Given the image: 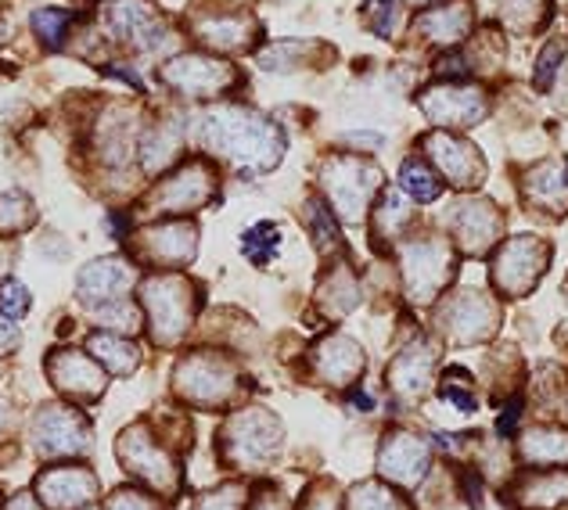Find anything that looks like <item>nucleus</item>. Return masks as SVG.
<instances>
[{
	"label": "nucleus",
	"instance_id": "obj_46",
	"mask_svg": "<svg viewBox=\"0 0 568 510\" xmlns=\"http://www.w3.org/2000/svg\"><path fill=\"white\" fill-rule=\"evenodd\" d=\"M565 54V48L561 43H550V48L540 54V69H536V83L540 86H547L550 83V76H555V69H558V58Z\"/></svg>",
	"mask_w": 568,
	"mask_h": 510
},
{
	"label": "nucleus",
	"instance_id": "obj_35",
	"mask_svg": "<svg viewBox=\"0 0 568 510\" xmlns=\"http://www.w3.org/2000/svg\"><path fill=\"white\" fill-rule=\"evenodd\" d=\"M277 248H281V231H277V223H256V227L245 231V237H242V252H245L256 266H266V263H271Z\"/></svg>",
	"mask_w": 568,
	"mask_h": 510
},
{
	"label": "nucleus",
	"instance_id": "obj_49",
	"mask_svg": "<svg viewBox=\"0 0 568 510\" xmlns=\"http://www.w3.org/2000/svg\"><path fill=\"white\" fill-rule=\"evenodd\" d=\"M306 510H338V497H332V492H313L306 500Z\"/></svg>",
	"mask_w": 568,
	"mask_h": 510
},
{
	"label": "nucleus",
	"instance_id": "obj_8",
	"mask_svg": "<svg viewBox=\"0 0 568 510\" xmlns=\"http://www.w3.org/2000/svg\"><path fill=\"white\" fill-rule=\"evenodd\" d=\"M29 439L40 457H80L91 449V425L77 407H43L33 425H29Z\"/></svg>",
	"mask_w": 568,
	"mask_h": 510
},
{
	"label": "nucleus",
	"instance_id": "obj_47",
	"mask_svg": "<svg viewBox=\"0 0 568 510\" xmlns=\"http://www.w3.org/2000/svg\"><path fill=\"white\" fill-rule=\"evenodd\" d=\"M443 399L450 402V407H457L460 414H471V410H475V396L468 392V388H457V385H450V381L443 385Z\"/></svg>",
	"mask_w": 568,
	"mask_h": 510
},
{
	"label": "nucleus",
	"instance_id": "obj_39",
	"mask_svg": "<svg viewBox=\"0 0 568 510\" xmlns=\"http://www.w3.org/2000/svg\"><path fill=\"white\" fill-rule=\"evenodd\" d=\"M306 220H310V231L317 234V245L327 252V248H338V227H335V220L332 213L321 205V202H306Z\"/></svg>",
	"mask_w": 568,
	"mask_h": 510
},
{
	"label": "nucleus",
	"instance_id": "obj_44",
	"mask_svg": "<svg viewBox=\"0 0 568 510\" xmlns=\"http://www.w3.org/2000/svg\"><path fill=\"white\" fill-rule=\"evenodd\" d=\"M396 19H399V11H396L393 0H371V8H367V22H371V29H375L378 37H393Z\"/></svg>",
	"mask_w": 568,
	"mask_h": 510
},
{
	"label": "nucleus",
	"instance_id": "obj_33",
	"mask_svg": "<svg viewBox=\"0 0 568 510\" xmlns=\"http://www.w3.org/2000/svg\"><path fill=\"white\" fill-rule=\"evenodd\" d=\"M399 187L407 191L414 202H436V198H439V191H443V184L436 180V173H432L422 159H407V162H403V170H399Z\"/></svg>",
	"mask_w": 568,
	"mask_h": 510
},
{
	"label": "nucleus",
	"instance_id": "obj_14",
	"mask_svg": "<svg viewBox=\"0 0 568 510\" xmlns=\"http://www.w3.org/2000/svg\"><path fill=\"white\" fill-rule=\"evenodd\" d=\"M199 252V231L191 223H155L144 234H138V255L144 263H155L162 269L187 266Z\"/></svg>",
	"mask_w": 568,
	"mask_h": 510
},
{
	"label": "nucleus",
	"instance_id": "obj_42",
	"mask_svg": "<svg viewBox=\"0 0 568 510\" xmlns=\"http://www.w3.org/2000/svg\"><path fill=\"white\" fill-rule=\"evenodd\" d=\"M298 54H306V43H274V48L260 51V65L271 72H284V69H295L292 62Z\"/></svg>",
	"mask_w": 568,
	"mask_h": 510
},
{
	"label": "nucleus",
	"instance_id": "obj_12",
	"mask_svg": "<svg viewBox=\"0 0 568 510\" xmlns=\"http://www.w3.org/2000/svg\"><path fill=\"white\" fill-rule=\"evenodd\" d=\"M37 500L48 510H83L98 500V478L80 463H58V468L40 471Z\"/></svg>",
	"mask_w": 568,
	"mask_h": 510
},
{
	"label": "nucleus",
	"instance_id": "obj_1",
	"mask_svg": "<svg viewBox=\"0 0 568 510\" xmlns=\"http://www.w3.org/2000/svg\"><path fill=\"white\" fill-rule=\"evenodd\" d=\"M199 137L209 152L231 159L242 170H274L284 152L281 130L242 104H220L199 119Z\"/></svg>",
	"mask_w": 568,
	"mask_h": 510
},
{
	"label": "nucleus",
	"instance_id": "obj_25",
	"mask_svg": "<svg viewBox=\"0 0 568 510\" xmlns=\"http://www.w3.org/2000/svg\"><path fill=\"white\" fill-rule=\"evenodd\" d=\"M518 453L529 468H565L568 463V431L565 428H532L521 435Z\"/></svg>",
	"mask_w": 568,
	"mask_h": 510
},
{
	"label": "nucleus",
	"instance_id": "obj_15",
	"mask_svg": "<svg viewBox=\"0 0 568 510\" xmlns=\"http://www.w3.org/2000/svg\"><path fill=\"white\" fill-rule=\"evenodd\" d=\"M432 449L425 439H417L410 431H388L378 449V471L396 486H417L428 475Z\"/></svg>",
	"mask_w": 568,
	"mask_h": 510
},
{
	"label": "nucleus",
	"instance_id": "obj_21",
	"mask_svg": "<svg viewBox=\"0 0 568 510\" xmlns=\"http://www.w3.org/2000/svg\"><path fill=\"white\" fill-rule=\"evenodd\" d=\"M422 109L436 126H471L486 115V98L475 86H436L422 98Z\"/></svg>",
	"mask_w": 568,
	"mask_h": 510
},
{
	"label": "nucleus",
	"instance_id": "obj_30",
	"mask_svg": "<svg viewBox=\"0 0 568 510\" xmlns=\"http://www.w3.org/2000/svg\"><path fill=\"white\" fill-rule=\"evenodd\" d=\"M518 500L526 503V507H558V503H568V471L555 468L550 475L526 478L521 489H518Z\"/></svg>",
	"mask_w": 568,
	"mask_h": 510
},
{
	"label": "nucleus",
	"instance_id": "obj_32",
	"mask_svg": "<svg viewBox=\"0 0 568 510\" xmlns=\"http://www.w3.org/2000/svg\"><path fill=\"white\" fill-rule=\"evenodd\" d=\"M346 510H410L407 500L382 482H361L346 497Z\"/></svg>",
	"mask_w": 568,
	"mask_h": 510
},
{
	"label": "nucleus",
	"instance_id": "obj_20",
	"mask_svg": "<svg viewBox=\"0 0 568 510\" xmlns=\"http://www.w3.org/2000/svg\"><path fill=\"white\" fill-rule=\"evenodd\" d=\"M425 147H428L432 162H436V166L443 170V176L450 180V184H457V187L483 184L486 162H483V155H478L471 144L450 137V133H428Z\"/></svg>",
	"mask_w": 568,
	"mask_h": 510
},
{
	"label": "nucleus",
	"instance_id": "obj_50",
	"mask_svg": "<svg viewBox=\"0 0 568 510\" xmlns=\"http://www.w3.org/2000/svg\"><path fill=\"white\" fill-rule=\"evenodd\" d=\"M252 510H288V500H284L281 492H263Z\"/></svg>",
	"mask_w": 568,
	"mask_h": 510
},
{
	"label": "nucleus",
	"instance_id": "obj_4",
	"mask_svg": "<svg viewBox=\"0 0 568 510\" xmlns=\"http://www.w3.org/2000/svg\"><path fill=\"white\" fill-rule=\"evenodd\" d=\"M281 439H284V431L277 417L263 407H248L227 421V428L220 435V449H223V460L234 463V468L263 471L266 463L277 457Z\"/></svg>",
	"mask_w": 568,
	"mask_h": 510
},
{
	"label": "nucleus",
	"instance_id": "obj_13",
	"mask_svg": "<svg viewBox=\"0 0 568 510\" xmlns=\"http://www.w3.org/2000/svg\"><path fill=\"white\" fill-rule=\"evenodd\" d=\"M497 320H500V309L483 292H460L443 309V332L460 345L486 341L497 332Z\"/></svg>",
	"mask_w": 568,
	"mask_h": 510
},
{
	"label": "nucleus",
	"instance_id": "obj_43",
	"mask_svg": "<svg viewBox=\"0 0 568 510\" xmlns=\"http://www.w3.org/2000/svg\"><path fill=\"white\" fill-rule=\"evenodd\" d=\"M104 510H162L155 497H148V492H138V489H115Z\"/></svg>",
	"mask_w": 568,
	"mask_h": 510
},
{
	"label": "nucleus",
	"instance_id": "obj_11",
	"mask_svg": "<svg viewBox=\"0 0 568 510\" xmlns=\"http://www.w3.org/2000/svg\"><path fill=\"white\" fill-rule=\"evenodd\" d=\"M162 76H166V83L173 90H181L184 98H216L227 86L237 83V72L227 62H220V58H209V54H181V58H173Z\"/></svg>",
	"mask_w": 568,
	"mask_h": 510
},
{
	"label": "nucleus",
	"instance_id": "obj_9",
	"mask_svg": "<svg viewBox=\"0 0 568 510\" xmlns=\"http://www.w3.org/2000/svg\"><path fill=\"white\" fill-rule=\"evenodd\" d=\"M550 263V248L540 242V237H515L507 242L497 255V266H493V280L497 288L511 298H521L536 288V280L544 277V269Z\"/></svg>",
	"mask_w": 568,
	"mask_h": 510
},
{
	"label": "nucleus",
	"instance_id": "obj_48",
	"mask_svg": "<svg viewBox=\"0 0 568 510\" xmlns=\"http://www.w3.org/2000/svg\"><path fill=\"white\" fill-rule=\"evenodd\" d=\"M19 341H22L19 327L11 324V317H4V313H0V356H8V353L19 349Z\"/></svg>",
	"mask_w": 568,
	"mask_h": 510
},
{
	"label": "nucleus",
	"instance_id": "obj_29",
	"mask_svg": "<svg viewBox=\"0 0 568 510\" xmlns=\"http://www.w3.org/2000/svg\"><path fill=\"white\" fill-rule=\"evenodd\" d=\"M529 198H532V205L561 213L568 205V170H561L558 162H547V166L532 170L529 173Z\"/></svg>",
	"mask_w": 568,
	"mask_h": 510
},
{
	"label": "nucleus",
	"instance_id": "obj_27",
	"mask_svg": "<svg viewBox=\"0 0 568 510\" xmlns=\"http://www.w3.org/2000/svg\"><path fill=\"white\" fill-rule=\"evenodd\" d=\"M87 353H91L98 364H104L112 374H133L141 367V349L126 338H119L112 332H94L91 338H87Z\"/></svg>",
	"mask_w": 568,
	"mask_h": 510
},
{
	"label": "nucleus",
	"instance_id": "obj_23",
	"mask_svg": "<svg viewBox=\"0 0 568 510\" xmlns=\"http://www.w3.org/2000/svg\"><path fill=\"white\" fill-rule=\"evenodd\" d=\"M313 370L327 385H353L364 374V349L346 335H327L313 349Z\"/></svg>",
	"mask_w": 568,
	"mask_h": 510
},
{
	"label": "nucleus",
	"instance_id": "obj_24",
	"mask_svg": "<svg viewBox=\"0 0 568 510\" xmlns=\"http://www.w3.org/2000/svg\"><path fill=\"white\" fill-rule=\"evenodd\" d=\"M199 37L209 43V48L216 51H242L248 48L252 40V19L248 14H234V11H216V14H205V19H199Z\"/></svg>",
	"mask_w": 568,
	"mask_h": 510
},
{
	"label": "nucleus",
	"instance_id": "obj_53",
	"mask_svg": "<svg viewBox=\"0 0 568 510\" xmlns=\"http://www.w3.org/2000/svg\"><path fill=\"white\" fill-rule=\"evenodd\" d=\"M4 421H8V410H4V407H0V428H4Z\"/></svg>",
	"mask_w": 568,
	"mask_h": 510
},
{
	"label": "nucleus",
	"instance_id": "obj_51",
	"mask_svg": "<svg viewBox=\"0 0 568 510\" xmlns=\"http://www.w3.org/2000/svg\"><path fill=\"white\" fill-rule=\"evenodd\" d=\"M4 510H40V507H37L33 497H29V492H19V497H14Z\"/></svg>",
	"mask_w": 568,
	"mask_h": 510
},
{
	"label": "nucleus",
	"instance_id": "obj_54",
	"mask_svg": "<svg viewBox=\"0 0 568 510\" xmlns=\"http://www.w3.org/2000/svg\"><path fill=\"white\" fill-rule=\"evenodd\" d=\"M414 4H428V0H414Z\"/></svg>",
	"mask_w": 568,
	"mask_h": 510
},
{
	"label": "nucleus",
	"instance_id": "obj_36",
	"mask_svg": "<svg viewBox=\"0 0 568 510\" xmlns=\"http://www.w3.org/2000/svg\"><path fill=\"white\" fill-rule=\"evenodd\" d=\"M33 220H37L33 202H29L26 194L11 191V194H4V198H0V234H19Z\"/></svg>",
	"mask_w": 568,
	"mask_h": 510
},
{
	"label": "nucleus",
	"instance_id": "obj_7",
	"mask_svg": "<svg viewBox=\"0 0 568 510\" xmlns=\"http://www.w3.org/2000/svg\"><path fill=\"white\" fill-rule=\"evenodd\" d=\"M454 277V252L439 237H425L403 248V288L410 303H432Z\"/></svg>",
	"mask_w": 568,
	"mask_h": 510
},
{
	"label": "nucleus",
	"instance_id": "obj_52",
	"mask_svg": "<svg viewBox=\"0 0 568 510\" xmlns=\"http://www.w3.org/2000/svg\"><path fill=\"white\" fill-rule=\"evenodd\" d=\"M515 421H518V402H511V407L504 410V417H500V425H497V428H500V431H511Z\"/></svg>",
	"mask_w": 568,
	"mask_h": 510
},
{
	"label": "nucleus",
	"instance_id": "obj_40",
	"mask_svg": "<svg viewBox=\"0 0 568 510\" xmlns=\"http://www.w3.org/2000/svg\"><path fill=\"white\" fill-rule=\"evenodd\" d=\"M245 486H220L213 492H202L194 510H245Z\"/></svg>",
	"mask_w": 568,
	"mask_h": 510
},
{
	"label": "nucleus",
	"instance_id": "obj_22",
	"mask_svg": "<svg viewBox=\"0 0 568 510\" xmlns=\"http://www.w3.org/2000/svg\"><path fill=\"white\" fill-rule=\"evenodd\" d=\"M432 367H436V353H432V345L425 338L414 341L393 359V367H388V388H393L403 402H417L428 392Z\"/></svg>",
	"mask_w": 568,
	"mask_h": 510
},
{
	"label": "nucleus",
	"instance_id": "obj_31",
	"mask_svg": "<svg viewBox=\"0 0 568 510\" xmlns=\"http://www.w3.org/2000/svg\"><path fill=\"white\" fill-rule=\"evenodd\" d=\"M361 303V288H356V277L349 269H335L327 274L321 284V306L332 313V317H346V313Z\"/></svg>",
	"mask_w": 568,
	"mask_h": 510
},
{
	"label": "nucleus",
	"instance_id": "obj_34",
	"mask_svg": "<svg viewBox=\"0 0 568 510\" xmlns=\"http://www.w3.org/2000/svg\"><path fill=\"white\" fill-rule=\"evenodd\" d=\"M69 22H72L69 8H40V11H33V19H29V26H33V33L40 37L43 48H62Z\"/></svg>",
	"mask_w": 568,
	"mask_h": 510
},
{
	"label": "nucleus",
	"instance_id": "obj_37",
	"mask_svg": "<svg viewBox=\"0 0 568 510\" xmlns=\"http://www.w3.org/2000/svg\"><path fill=\"white\" fill-rule=\"evenodd\" d=\"M407 223H410V208L403 205L399 194H385L382 208H378V220H375V234L388 237V231H393V237H396Z\"/></svg>",
	"mask_w": 568,
	"mask_h": 510
},
{
	"label": "nucleus",
	"instance_id": "obj_6",
	"mask_svg": "<svg viewBox=\"0 0 568 510\" xmlns=\"http://www.w3.org/2000/svg\"><path fill=\"white\" fill-rule=\"evenodd\" d=\"M115 457L126 463L130 475H138L141 482H148L155 492H162V497L181 486V468H176L173 453L148 431V425H130L119 435Z\"/></svg>",
	"mask_w": 568,
	"mask_h": 510
},
{
	"label": "nucleus",
	"instance_id": "obj_41",
	"mask_svg": "<svg viewBox=\"0 0 568 510\" xmlns=\"http://www.w3.org/2000/svg\"><path fill=\"white\" fill-rule=\"evenodd\" d=\"M0 313L11 320H22L29 313V288L22 280H0Z\"/></svg>",
	"mask_w": 568,
	"mask_h": 510
},
{
	"label": "nucleus",
	"instance_id": "obj_5",
	"mask_svg": "<svg viewBox=\"0 0 568 510\" xmlns=\"http://www.w3.org/2000/svg\"><path fill=\"white\" fill-rule=\"evenodd\" d=\"M324 191L332 205L338 208L342 220L349 223H361L375 191L382 187V170L371 166L364 159H353V155H338V159H327L324 162Z\"/></svg>",
	"mask_w": 568,
	"mask_h": 510
},
{
	"label": "nucleus",
	"instance_id": "obj_26",
	"mask_svg": "<svg viewBox=\"0 0 568 510\" xmlns=\"http://www.w3.org/2000/svg\"><path fill=\"white\" fill-rule=\"evenodd\" d=\"M471 29V8L468 4H443V8H432L417 19V33H425L428 40L436 43H457L465 40Z\"/></svg>",
	"mask_w": 568,
	"mask_h": 510
},
{
	"label": "nucleus",
	"instance_id": "obj_45",
	"mask_svg": "<svg viewBox=\"0 0 568 510\" xmlns=\"http://www.w3.org/2000/svg\"><path fill=\"white\" fill-rule=\"evenodd\" d=\"M532 4H540V0H504V19L515 29L532 26V14H536V22H540V11H532Z\"/></svg>",
	"mask_w": 568,
	"mask_h": 510
},
{
	"label": "nucleus",
	"instance_id": "obj_16",
	"mask_svg": "<svg viewBox=\"0 0 568 510\" xmlns=\"http://www.w3.org/2000/svg\"><path fill=\"white\" fill-rule=\"evenodd\" d=\"M104 19H109L112 37L133 43V48H141V51H155L159 43L170 37V29L159 22L152 0H112Z\"/></svg>",
	"mask_w": 568,
	"mask_h": 510
},
{
	"label": "nucleus",
	"instance_id": "obj_19",
	"mask_svg": "<svg viewBox=\"0 0 568 510\" xmlns=\"http://www.w3.org/2000/svg\"><path fill=\"white\" fill-rule=\"evenodd\" d=\"M446 223H450L457 245L465 248L468 255L489 252L493 242H497L500 231H504V216L497 213V205H493V202H478V198L454 205V213L446 216Z\"/></svg>",
	"mask_w": 568,
	"mask_h": 510
},
{
	"label": "nucleus",
	"instance_id": "obj_38",
	"mask_svg": "<svg viewBox=\"0 0 568 510\" xmlns=\"http://www.w3.org/2000/svg\"><path fill=\"white\" fill-rule=\"evenodd\" d=\"M91 313L104 327H123V332H138V324H141V313L126 303V295L115 298V303H104V306H98Z\"/></svg>",
	"mask_w": 568,
	"mask_h": 510
},
{
	"label": "nucleus",
	"instance_id": "obj_2",
	"mask_svg": "<svg viewBox=\"0 0 568 510\" xmlns=\"http://www.w3.org/2000/svg\"><path fill=\"white\" fill-rule=\"evenodd\" d=\"M141 303L148 313V324H152V338L155 345H176L194 320V309H199V295H194V284L181 274H155L141 284Z\"/></svg>",
	"mask_w": 568,
	"mask_h": 510
},
{
	"label": "nucleus",
	"instance_id": "obj_17",
	"mask_svg": "<svg viewBox=\"0 0 568 510\" xmlns=\"http://www.w3.org/2000/svg\"><path fill=\"white\" fill-rule=\"evenodd\" d=\"M133 284H138V274H133V266L126 259H119V255H101V259L87 263L80 269L77 295L91 309H98L104 303H115V298H123L133 288Z\"/></svg>",
	"mask_w": 568,
	"mask_h": 510
},
{
	"label": "nucleus",
	"instance_id": "obj_18",
	"mask_svg": "<svg viewBox=\"0 0 568 510\" xmlns=\"http://www.w3.org/2000/svg\"><path fill=\"white\" fill-rule=\"evenodd\" d=\"M48 378L58 392L72 399H98L104 392V374L91 353L80 349H58L48 356Z\"/></svg>",
	"mask_w": 568,
	"mask_h": 510
},
{
	"label": "nucleus",
	"instance_id": "obj_3",
	"mask_svg": "<svg viewBox=\"0 0 568 510\" xmlns=\"http://www.w3.org/2000/svg\"><path fill=\"white\" fill-rule=\"evenodd\" d=\"M173 392L181 396L187 407L220 410V407H227L237 392V370L227 356H220L213 349L187 353L184 359H176V367H173Z\"/></svg>",
	"mask_w": 568,
	"mask_h": 510
},
{
	"label": "nucleus",
	"instance_id": "obj_28",
	"mask_svg": "<svg viewBox=\"0 0 568 510\" xmlns=\"http://www.w3.org/2000/svg\"><path fill=\"white\" fill-rule=\"evenodd\" d=\"M176 155H181V130L170 126V123L148 126V133L141 137V166H144V173H162L166 166H173Z\"/></svg>",
	"mask_w": 568,
	"mask_h": 510
},
{
	"label": "nucleus",
	"instance_id": "obj_55",
	"mask_svg": "<svg viewBox=\"0 0 568 510\" xmlns=\"http://www.w3.org/2000/svg\"><path fill=\"white\" fill-rule=\"evenodd\" d=\"M227 4H231V0H227Z\"/></svg>",
	"mask_w": 568,
	"mask_h": 510
},
{
	"label": "nucleus",
	"instance_id": "obj_10",
	"mask_svg": "<svg viewBox=\"0 0 568 510\" xmlns=\"http://www.w3.org/2000/svg\"><path fill=\"white\" fill-rule=\"evenodd\" d=\"M213 194H216L213 166L202 159H191L152 191V205H155V213H194V208H202Z\"/></svg>",
	"mask_w": 568,
	"mask_h": 510
}]
</instances>
